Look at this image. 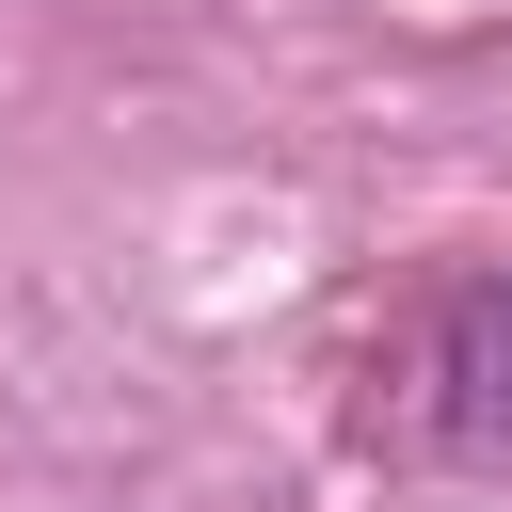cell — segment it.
<instances>
[{
	"instance_id": "obj_1",
	"label": "cell",
	"mask_w": 512,
	"mask_h": 512,
	"mask_svg": "<svg viewBox=\"0 0 512 512\" xmlns=\"http://www.w3.org/2000/svg\"><path fill=\"white\" fill-rule=\"evenodd\" d=\"M352 432L384 464H512V256L432 272L352 352Z\"/></svg>"
}]
</instances>
